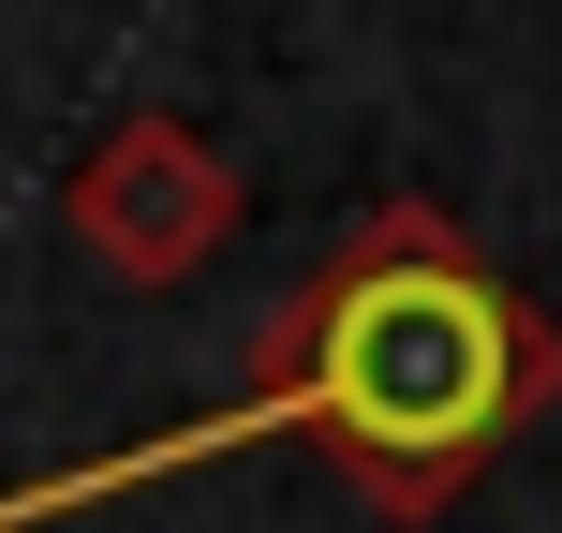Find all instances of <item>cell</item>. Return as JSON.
<instances>
[{
    "mask_svg": "<svg viewBox=\"0 0 562 533\" xmlns=\"http://www.w3.org/2000/svg\"><path fill=\"white\" fill-rule=\"evenodd\" d=\"M562 400V326L504 281L474 223H445L429 193H385L326 237V267L252 326V386L223 415H178L148 445L59 459V475L0 489V533H45L89 504H134V489L193 475V459H252V445H311L370 519H445L488 459L518 445Z\"/></svg>",
    "mask_w": 562,
    "mask_h": 533,
    "instance_id": "1",
    "label": "cell"
},
{
    "mask_svg": "<svg viewBox=\"0 0 562 533\" xmlns=\"http://www.w3.org/2000/svg\"><path fill=\"white\" fill-rule=\"evenodd\" d=\"M237 164L193 134L178 104H119L104 134L75 148V237L104 281H134V297H164V281H193L207 253L237 237Z\"/></svg>",
    "mask_w": 562,
    "mask_h": 533,
    "instance_id": "2",
    "label": "cell"
}]
</instances>
